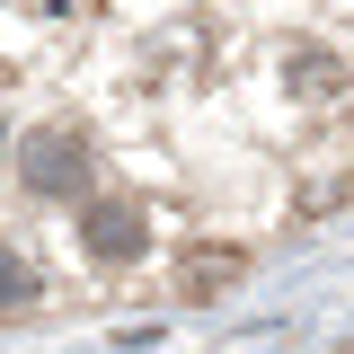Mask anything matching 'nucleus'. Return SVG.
Returning a JSON list of instances; mask_svg holds the SVG:
<instances>
[{"mask_svg":"<svg viewBox=\"0 0 354 354\" xmlns=\"http://www.w3.org/2000/svg\"><path fill=\"white\" fill-rule=\"evenodd\" d=\"M18 169H27V186L36 195H62V204H88V177H97V160H88L80 133H27L18 142Z\"/></svg>","mask_w":354,"mask_h":354,"instance_id":"obj_1","label":"nucleus"},{"mask_svg":"<svg viewBox=\"0 0 354 354\" xmlns=\"http://www.w3.org/2000/svg\"><path fill=\"white\" fill-rule=\"evenodd\" d=\"M80 248L97 266H133L142 248H151V213L133 204V195H88V213H80Z\"/></svg>","mask_w":354,"mask_h":354,"instance_id":"obj_2","label":"nucleus"},{"mask_svg":"<svg viewBox=\"0 0 354 354\" xmlns=\"http://www.w3.org/2000/svg\"><path fill=\"white\" fill-rule=\"evenodd\" d=\"M230 274H239V248H204V257L177 266V292L186 301H213V292H230Z\"/></svg>","mask_w":354,"mask_h":354,"instance_id":"obj_3","label":"nucleus"},{"mask_svg":"<svg viewBox=\"0 0 354 354\" xmlns=\"http://www.w3.org/2000/svg\"><path fill=\"white\" fill-rule=\"evenodd\" d=\"M36 292H44V274L18 257V248H0V319H9V310H36Z\"/></svg>","mask_w":354,"mask_h":354,"instance_id":"obj_4","label":"nucleus"},{"mask_svg":"<svg viewBox=\"0 0 354 354\" xmlns=\"http://www.w3.org/2000/svg\"><path fill=\"white\" fill-rule=\"evenodd\" d=\"M328 80H337V62H328V53H301V62H292V88H301V97H319Z\"/></svg>","mask_w":354,"mask_h":354,"instance_id":"obj_5","label":"nucleus"}]
</instances>
